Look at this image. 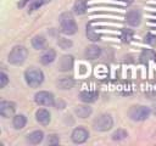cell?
<instances>
[{
  "label": "cell",
  "instance_id": "cell-1",
  "mask_svg": "<svg viewBox=\"0 0 156 146\" xmlns=\"http://www.w3.org/2000/svg\"><path fill=\"white\" fill-rule=\"evenodd\" d=\"M58 22H60V28L61 32L66 35H73L77 33V23L76 19L73 17L72 13L69 12H63L58 17Z\"/></svg>",
  "mask_w": 156,
  "mask_h": 146
},
{
  "label": "cell",
  "instance_id": "cell-2",
  "mask_svg": "<svg viewBox=\"0 0 156 146\" xmlns=\"http://www.w3.org/2000/svg\"><path fill=\"white\" fill-rule=\"evenodd\" d=\"M24 79L30 88H38L44 82V73L39 68L30 67L24 72Z\"/></svg>",
  "mask_w": 156,
  "mask_h": 146
},
{
  "label": "cell",
  "instance_id": "cell-3",
  "mask_svg": "<svg viewBox=\"0 0 156 146\" xmlns=\"http://www.w3.org/2000/svg\"><path fill=\"white\" fill-rule=\"evenodd\" d=\"M27 56H28V50L23 45H16L10 51L7 60H9V62L11 64L20 66L27 60Z\"/></svg>",
  "mask_w": 156,
  "mask_h": 146
},
{
  "label": "cell",
  "instance_id": "cell-4",
  "mask_svg": "<svg viewBox=\"0 0 156 146\" xmlns=\"http://www.w3.org/2000/svg\"><path fill=\"white\" fill-rule=\"evenodd\" d=\"M151 111L149 107L146 106H132L128 111V116L134 122H141V120H145L149 118Z\"/></svg>",
  "mask_w": 156,
  "mask_h": 146
},
{
  "label": "cell",
  "instance_id": "cell-5",
  "mask_svg": "<svg viewBox=\"0 0 156 146\" xmlns=\"http://www.w3.org/2000/svg\"><path fill=\"white\" fill-rule=\"evenodd\" d=\"M93 127L96 131H107L113 127V119L110 114L104 113L96 117L93 122Z\"/></svg>",
  "mask_w": 156,
  "mask_h": 146
},
{
  "label": "cell",
  "instance_id": "cell-6",
  "mask_svg": "<svg viewBox=\"0 0 156 146\" xmlns=\"http://www.w3.org/2000/svg\"><path fill=\"white\" fill-rule=\"evenodd\" d=\"M34 101L40 106H54L55 97L49 91H39L34 95Z\"/></svg>",
  "mask_w": 156,
  "mask_h": 146
},
{
  "label": "cell",
  "instance_id": "cell-7",
  "mask_svg": "<svg viewBox=\"0 0 156 146\" xmlns=\"http://www.w3.org/2000/svg\"><path fill=\"white\" fill-rule=\"evenodd\" d=\"M88 137H89V131L82 127L73 129V131L71 134V139L74 144H83L88 140Z\"/></svg>",
  "mask_w": 156,
  "mask_h": 146
},
{
  "label": "cell",
  "instance_id": "cell-8",
  "mask_svg": "<svg viewBox=\"0 0 156 146\" xmlns=\"http://www.w3.org/2000/svg\"><path fill=\"white\" fill-rule=\"evenodd\" d=\"M16 105L11 101H1L0 102V114L4 118H10L15 114Z\"/></svg>",
  "mask_w": 156,
  "mask_h": 146
},
{
  "label": "cell",
  "instance_id": "cell-9",
  "mask_svg": "<svg viewBox=\"0 0 156 146\" xmlns=\"http://www.w3.org/2000/svg\"><path fill=\"white\" fill-rule=\"evenodd\" d=\"M98 90L94 89V88H89V89H84L80 91L79 94V97L83 102H87V103H90V102H94L96 99H98Z\"/></svg>",
  "mask_w": 156,
  "mask_h": 146
},
{
  "label": "cell",
  "instance_id": "cell-10",
  "mask_svg": "<svg viewBox=\"0 0 156 146\" xmlns=\"http://www.w3.org/2000/svg\"><path fill=\"white\" fill-rule=\"evenodd\" d=\"M126 21L132 27H138L141 22V15L139 10H129L126 15Z\"/></svg>",
  "mask_w": 156,
  "mask_h": 146
},
{
  "label": "cell",
  "instance_id": "cell-11",
  "mask_svg": "<svg viewBox=\"0 0 156 146\" xmlns=\"http://www.w3.org/2000/svg\"><path fill=\"white\" fill-rule=\"evenodd\" d=\"M73 63H74V60H73V56L71 55H65L60 58L58 61V69L62 71V72H67L69 69L73 68Z\"/></svg>",
  "mask_w": 156,
  "mask_h": 146
},
{
  "label": "cell",
  "instance_id": "cell-12",
  "mask_svg": "<svg viewBox=\"0 0 156 146\" xmlns=\"http://www.w3.org/2000/svg\"><path fill=\"white\" fill-rule=\"evenodd\" d=\"M35 119L39 124L41 125H48L51 120V116H50V112L45 108H39L37 112H35Z\"/></svg>",
  "mask_w": 156,
  "mask_h": 146
},
{
  "label": "cell",
  "instance_id": "cell-13",
  "mask_svg": "<svg viewBox=\"0 0 156 146\" xmlns=\"http://www.w3.org/2000/svg\"><path fill=\"white\" fill-rule=\"evenodd\" d=\"M55 58H56V51L50 47V49H46L41 54L40 62H41V64H50V63H52L55 61Z\"/></svg>",
  "mask_w": 156,
  "mask_h": 146
},
{
  "label": "cell",
  "instance_id": "cell-14",
  "mask_svg": "<svg viewBox=\"0 0 156 146\" xmlns=\"http://www.w3.org/2000/svg\"><path fill=\"white\" fill-rule=\"evenodd\" d=\"M43 139H44V133L41 130H34V131H32L27 135V141L32 145L40 144L43 141Z\"/></svg>",
  "mask_w": 156,
  "mask_h": 146
},
{
  "label": "cell",
  "instance_id": "cell-15",
  "mask_svg": "<svg viewBox=\"0 0 156 146\" xmlns=\"http://www.w3.org/2000/svg\"><path fill=\"white\" fill-rule=\"evenodd\" d=\"M101 55V49L98 45H90L85 50V57L89 60H95Z\"/></svg>",
  "mask_w": 156,
  "mask_h": 146
},
{
  "label": "cell",
  "instance_id": "cell-16",
  "mask_svg": "<svg viewBox=\"0 0 156 146\" xmlns=\"http://www.w3.org/2000/svg\"><path fill=\"white\" fill-rule=\"evenodd\" d=\"M73 85H74V80L71 77H63L57 80V86L62 90H68V89L73 88Z\"/></svg>",
  "mask_w": 156,
  "mask_h": 146
},
{
  "label": "cell",
  "instance_id": "cell-17",
  "mask_svg": "<svg viewBox=\"0 0 156 146\" xmlns=\"http://www.w3.org/2000/svg\"><path fill=\"white\" fill-rule=\"evenodd\" d=\"M45 45H46V40L43 35H35L33 36L32 39V46L35 49V50H44L45 49Z\"/></svg>",
  "mask_w": 156,
  "mask_h": 146
},
{
  "label": "cell",
  "instance_id": "cell-18",
  "mask_svg": "<svg viewBox=\"0 0 156 146\" xmlns=\"http://www.w3.org/2000/svg\"><path fill=\"white\" fill-rule=\"evenodd\" d=\"M26 124H27V118H26V116H23V114H17V116L13 117L12 125H13L15 129H17V130L23 129V128L26 127Z\"/></svg>",
  "mask_w": 156,
  "mask_h": 146
},
{
  "label": "cell",
  "instance_id": "cell-19",
  "mask_svg": "<svg viewBox=\"0 0 156 146\" xmlns=\"http://www.w3.org/2000/svg\"><path fill=\"white\" fill-rule=\"evenodd\" d=\"M87 7H88L87 0H77L73 5V11L77 15H83L87 12Z\"/></svg>",
  "mask_w": 156,
  "mask_h": 146
},
{
  "label": "cell",
  "instance_id": "cell-20",
  "mask_svg": "<svg viewBox=\"0 0 156 146\" xmlns=\"http://www.w3.org/2000/svg\"><path fill=\"white\" fill-rule=\"evenodd\" d=\"M91 107L89 106H78L74 109V113L79 117V118H88L91 114Z\"/></svg>",
  "mask_w": 156,
  "mask_h": 146
},
{
  "label": "cell",
  "instance_id": "cell-21",
  "mask_svg": "<svg viewBox=\"0 0 156 146\" xmlns=\"http://www.w3.org/2000/svg\"><path fill=\"white\" fill-rule=\"evenodd\" d=\"M87 36H88V39L91 40V41H98V40H100V38H101V35H100L98 32L94 30L93 23H88V26H87Z\"/></svg>",
  "mask_w": 156,
  "mask_h": 146
},
{
  "label": "cell",
  "instance_id": "cell-22",
  "mask_svg": "<svg viewBox=\"0 0 156 146\" xmlns=\"http://www.w3.org/2000/svg\"><path fill=\"white\" fill-rule=\"evenodd\" d=\"M140 60L141 62H149V61H155L156 60V54L150 50V49H146V50H143L141 55H140Z\"/></svg>",
  "mask_w": 156,
  "mask_h": 146
},
{
  "label": "cell",
  "instance_id": "cell-23",
  "mask_svg": "<svg viewBox=\"0 0 156 146\" xmlns=\"http://www.w3.org/2000/svg\"><path fill=\"white\" fill-rule=\"evenodd\" d=\"M128 136V133L124 129H117L113 134H112V140L115 141H121L123 139H126Z\"/></svg>",
  "mask_w": 156,
  "mask_h": 146
},
{
  "label": "cell",
  "instance_id": "cell-24",
  "mask_svg": "<svg viewBox=\"0 0 156 146\" xmlns=\"http://www.w3.org/2000/svg\"><path fill=\"white\" fill-rule=\"evenodd\" d=\"M44 4V0H30L28 5V12H32L34 10H38Z\"/></svg>",
  "mask_w": 156,
  "mask_h": 146
},
{
  "label": "cell",
  "instance_id": "cell-25",
  "mask_svg": "<svg viewBox=\"0 0 156 146\" xmlns=\"http://www.w3.org/2000/svg\"><path fill=\"white\" fill-rule=\"evenodd\" d=\"M58 46H60L61 49L66 50V49H68V47H71V46H72V41H71V40H68V39L61 38V39L58 40Z\"/></svg>",
  "mask_w": 156,
  "mask_h": 146
},
{
  "label": "cell",
  "instance_id": "cell-26",
  "mask_svg": "<svg viewBox=\"0 0 156 146\" xmlns=\"http://www.w3.org/2000/svg\"><path fill=\"white\" fill-rule=\"evenodd\" d=\"M7 83H9V77H7V74H6L5 72H1V73H0V89L5 88V86L7 85Z\"/></svg>",
  "mask_w": 156,
  "mask_h": 146
},
{
  "label": "cell",
  "instance_id": "cell-27",
  "mask_svg": "<svg viewBox=\"0 0 156 146\" xmlns=\"http://www.w3.org/2000/svg\"><path fill=\"white\" fill-rule=\"evenodd\" d=\"M60 142V139L57 135H50L49 139H48V144L49 145H57Z\"/></svg>",
  "mask_w": 156,
  "mask_h": 146
},
{
  "label": "cell",
  "instance_id": "cell-28",
  "mask_svg": "<svg viewBox=\"0 0 156 146\" xmlns=\"http://www.w3.org/2000/svg\"><path fill=\"white\" fill-rule=\"evenodd\" d=\"M152 113H154V114L156 116V103L154 105V108H152Z\"/></svg>",
  "mask_w": 156,
  "mask_h": 146
}]
</instances>
